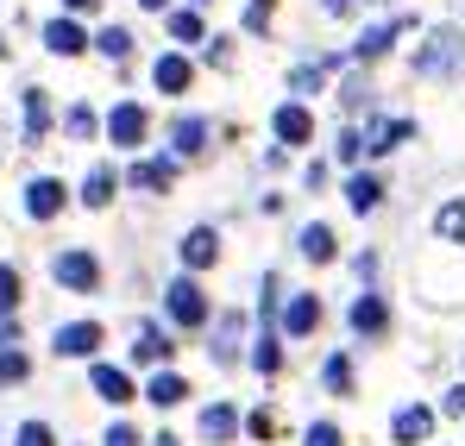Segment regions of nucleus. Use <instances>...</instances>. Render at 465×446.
<instances>
[{"mask_svg":"<svg viewBox=\"0 0 465 446\" xmlns=\"http://www.w3.org/2000/svg\"><path fill=\"white\" fill-rule=\"evenodd\" d=\"M277 365H283V352H277V333H271V327H264V333H258V346H252V372H277Z\"/></svg>","mask_w":465,"mask_h":446,"instance_id":"obj_28","label":"nucleus"},{"mask_svg":"<svg viewBox=\"0 0 465 446\" xmlns=\"http://www.w3.org/2000/svg\"><path fill=\"white\" fill-rule=\"evenodd\" d=\"M440 415H465V383H453V390H447V402H440Z\"/></svg>","mask_w":465,"mask_h":446,"instance_id":"obj_41","label":"nucleus"},{"mask_svg":"<svg viewBox=\"0 0 465 446\" xmlns=\"http://www.w3.org/2000/svg\"><path fill=\"white\" fill-rule=\"evenodd\" d=\"M170 145L183 151V157H202V151H208V120H195V114L176 120V126H170Z\"/></svg>","mask_w":465,"mask_h":446,"instance_id":"obj_13","label":"nucleus"},{"mask_svg":"<svg viewBox=\"0 0 465 446\" xmlns=\"http://www.w3.org/2000/svg\"><path fill=\"white\" fill-rule=\"evenodd\" d=\"M195 6H208V0H195Z\"/></svg>","mask_w":465,"mask_h":446,"instance_id":"obj_45","label":"nucleus"},{"mask_svg":"<svg viewBox=\"0 0 465 446\" xmlns=\"http://www.w3.org/2000/svg\"><path fill=\"white\" fill-rule=\"evenodd\" d=\"M465 64V38L453 25H440V32H428V45L415 51V75H428V82H447V75Z\"/></svg>","mask_w":465,"mask_h":446,"instance_id":"obj_1","label":"nucleus"},{"mask_svg":"<svg viewBox=\"0 0 465 446\" xmlns=\"http://www.w3.org/2000/svg\"><path fill=\"white\" fill-rule=\"evenodd\" d=\"M434 233H440V239H453V245H460V239H465V202H447V208H440V214H434Z\"/></svg>","mask_w":465,"mask_h":446,"instance_id":"obj_29","label":"nucleus"},{"mask_svg":"<svg viewBox=\"0 0 465 446\" xmlns=\"http://www.w3.org/2000/svg\"><path fill=\"white\" fill-rule=\"evenodd\" d=\"M88 383H94V396H107V402H133V383H126V372H120V365H94V372H88Z\"/></svg>","mask_w":465,"mask_h":446,"instance_id":"obj_14","label":"nucleus"},{"mask_svg":"<svg viewBox=\"0 0 465 446\" xmlns=\"http://www.w3.org/2000/svg\"><path fill=\"white\" fill-rule=\"evenodd\" d=\"M133 189H145V195H163L170 183H176V164L170 157H145V164H133V176H126Z\"/></svg>","mask_w":465,"mask_h":446,"instance_id":"obj_7","label":"nucleus"},{"mask_svg":"<svg viewBox=\"0 0 465 446\" xmlns=\"http://www.w3.org/2000/svg\"><path fill=\"white\" fill-rule=\"evenodd\" d=\"M183 396H189V383L176 372H157L152 383H145V402H157V409H170V402H183Z\"/></svg>","mask_w":465,"mask_h":446,"instance_id":"obj_21","label":"nucleus"},{"mask_svg":"<svg viewBox=\"0 0 465 446\" xmlns=\"http://www.w3.org/2000/svg\"><path fill=\"white\" fill-rule=\"evenodd\" d=\"M271 126H277V139H283V145H302V139H314V120H309V107H302V101L277 107V120H271Z\"/></svg>","mask_w":465,"mask_h":446,"instance_id":"obj_9","label":"nucleus"},{"mask_svg":"<svg viewBox=\"0 0 465 446\" xmlns=\"http://www.w3.org/2000/svg\"><path fill=\"white\" fill-rule=\"evenodd\" d=\"M114 189H120V176H114L107 164H94V170H88V183H82V202H88V208H107V202H114Z\"/></svg>","mask_w":465,"mask_h":446,"instance_id":"obj_18","label":"nucleus"},{"mask_svg":"<svg viewBox=\"0 0 465 446\" xmlns=\"http://www.w3.org/2000/svg\"><path fill=\"white\" fill-rule=\"evenodd\" d=\"M51 277H57L64 290L88 296V290L101 283V264H94V252H57V258H51Z\"/></svg>","mask_w":465,"mask_h":446,"instance_id":"obj_2","label":"nucleus"},{"mask_svg":"<svg viewBox=\"0 0 465 446\" xmlns=\"http://www.w3.org/2000/svg\"><path fill=\"white\" fill-rule=\"evenodd\" d=\"M232 340H239V314H227V321H221V346H214V359H221V365L232 359Z\"/></svg>","mask_w":465,"mask_h":446,"instance_id":"obj_35","label":"nucleus"},{"mask_svg":"<svg viewBox=\"0 0 465 446\" xmlns=\"http://www.w3.org/2000/svg\"><path fill=\"white\" fill-rule=\"evenodd\" d=\"M359 151H365V133H346V139H340V157H346V164H359Z\"/></svg>","mask_w":465,"mask_h":446,"instance_id":"obj_40","label":"nucleus"},{"mask_svg":"<svg viewBox=\"0 0 465 446\" xmlns=\"http://www.w3.org/2000/svg\"><path fill=\"white\" fill-rule=\"evenodd\" d=\"M101 346V327L94 321H70V327H57V359H88Z\"/></svg>","mask_w":465,"mask_h":446,"instance_id":"obj_5","label":"nucleus"},{"mask_svg":"<svg viewBox=\"0 0 465 446\" xmlns=\"http://www.w3.org/2000/svg\"><path fill=\"white\" fill-rule=\"evenodd\" d=\"M45 126H51V101H45V88H25V145H38Z\"/></svg>","mask_w":465,"mask_h":446,"instance_id":"obj_17","label":"nucleus"},{"mask_svg":"<svg viewBox=\"0 0 465 446\" xmlns=\"http://www.w3.org/2000/svg\"><path fill=\"white\" fill-rule=\"evenodd\" d=\"M333 64H340V57H321V64H296V70H290V88H296V94H309V88H321V82L333 75Z\"/></svg>","mask_w":465,"mask_h":446,"instance_id":"obj_25","label":"nucleus"},{"mask_svg":"<svg viewBox=\"0 0 465 446\" xmlns=\"http://www.w3.org/2000/svg\"><path fill=\"white\" fill-rule=\"evenodd\" d=\"M232 434H239V415H232L227 402H214V409H202V441H214V446H227Z\"/></svg>","mask_w":465,"mask_h":446,"instance_id":"obj_15","label":"nucleus"},{"mask_svg":"<svg viewBox=\"0 0 465 446\" xmlns=\"http://www.w3.org/2000/svg\"><path fill=\"white\" fill-rule=\"evenodd\" d=\"M214 258H221V233H214V226H195V233L183 239V264L202 271V264H214Z\"/></svg>","mask_w":465,"mask_h":446,"instance_id":"obj_10","label":"nucleus"},{"mask_svg":"<svg viewBox=\"0 0 465 446\" xmlns=\"http://www.w3.org/2000/svg\"><path fill=\"white\" fill-rule=\"evenodd\" d=\"M402 32H409V19H384V25H371V32L352 45V57H384V51L396 45V38H402Z\"/></svg>","mask_w":465,"mask_h":446,"instance_id":"obj_11","label":"nucleus"},{"mask_svg":"<svg viewBox=\"0 0 465 446\" xmlns=\"http://www.w3.org/2000/svg\"><path fill=\"white\" fill-rule=\"evenodd\" d=\"M64 126H70V139H88V133H94V114H88V107H70Z\"/></svg>","mask_w":465,"mask_h":446,"instance_id":"obj_37","label":"nucleus"},{"mask_svg":"<svg viewBox=\"0 0 465 446\" xmlns=\"http://www.w3.org/2000/svg\"><path fill=\"white\" fill-rule=\"evenodd\" d=\"M302 446H340V428L333 421H314L309 434H302Z\"/></svg>","mask_w":465,"mask_h":446,"instance_id":"obj_36","label":"nucleus"},{"mask_svg":"<svg viewBox=\"0 0 465 446\" xmlns=\"http://www.w3.org/2000/svg\"><path fill=\"white\" fill-rule=\"evenodd\" d=\"M346 202H352V214H371V208L384 202V183H378V176H352V183H346Z\"/></svg>","mask_w":465,"mask_h":446,"instance_id":"obj_20","label":"nucleus"},{"mask_svg":"<svg viewBox=\"0 0 465 446\" xmlns=\"http://www.w3.org/2000/svg\"><path fill=\"white\" fill-rule=\"evenodd\" d=\"M327 390H333V396H346V390H352V365H346V359H327Z\"/></svg>","mask_w":465,"mask_h":446,"instance_id":"obj_32","label":"nucleus"},{"mask_svg":"<svg viewBox=\"0 0 465 446\" xmlns=\"http://www.w3.org/2000/svg\"><path fill=\"white\" fill-rule=\"evenodd\" d=\"M13 308H19V271L0 264V314H13Z\"/></svg>","mask_w":465,"mask_h":446,"instance_id":"obj_31","label":"nucleus"},{"mask_svg":"<svg viewBox=\"0 0 465 446\" xmlns=\"http://www.w3.org/2000/svg\"><path fill=\"white\" fill-rule=\"evenodd\" d=\"M415 139V120H384V126H371L365 133V151H396Z\"/></svg>","mask_w":465,"mask_h":446,"instance_id":"obj_16","label":"nucleus"},{"mask_svg":"<svg viewBox=\"0 0 465 446\" xmlns=\"http://www.w3.org/2000/svg\"><path fill=\"white\" fill-rule=\"evenodd\" d=\"M390 434H396V446H421L434 434V409H421V402L415 409H396L390 415Z\"/></svg>","mask_w":465,"mask_h":446,"instance_id":"obj_4","label":"nucleus"},{"mask_svg":"<svg viewBox=\"0 0 465 446\" xmlns=\"http://www.w3.org/2000/svg\"><path fill=\"white\" fill-rule=\"evenodd\" d=\"M101 446H139V434H133L126 421H114V428H107V441H101Z\"/></svg>","mask_w":465,"mask_h":446,"instance_id":"obj_39","label":"nucleus"},{"mask_svg":"<svg viewBox=\"0 0 465 446\" xmlns=\"http://www.w3.org/2000/svg\"><path fill=\"white\" fill-rule=\"evenodd\" d=\"M163 302H170V321H176V327H202V321H208V296H202L189 277H176V283L163 290Z\"/></svg>","mask_w":465,"mask_h":446,"instance_id":"obj_3","label":"nucleus"},{"mask_svg":"<svg viewBox=\"0 0 465 446\" xmlns=\"http://www.w3.org/2000/svg\"><path fill=\"white\" fill-rule=\"evenodd\" d=\"M314 327H321V302L296 296V302H290V314H283V333H314Z\"/></svg>","mask_w":465,"mask_h":446,"instance_id":"obj_22","label":"nucleus"},{"mask_svg":"<svg viewBox=\"0 0 465 446\" xmlns=\"http://www.w3.org/2000/svg\"><path fill=\"white\" fill-rule=\"evenodd\" d=\"M64 195H70V189H64L57 176H38V183L25 189V214H32V221H51V214L64 208Z\"/></svg>","mask_w":465,"mask_h":446,"instance_id":"obj_6","label":"nucleus"},{"mask_svg":"<svg viewBox=\"0 0 465 446\" xmlns=\"http://www.w3.org/2000/svg\"><path fill=\"white\" fill-rule=\"evenodd\" d=\"M64 6H70V13H94V0H64Z\"/></svg>","mask_w":465,"mask_h":446,"instance_id":"obj_42","label":"nucleus"},{"mask_svg":"<svg viewBox=\"0 0 465 446\" xmlns=\"http://www.w3.org/2000/svg\"><path fill=\"white\" fill-rule=\"evenodd\" d=\"M264 25H271V0H252L245 6V32H264Z\"/></svg>","mask_w":465,"mask_h":446,"instance_id":"obj_38","label":"nucleus"},{"mask_svg":"<svg viewBox=\"0 0 465 446\" xmlns=\"http://www.w3.org/2000/svg\"><path fill=\"white\" fill-rule=\"evenodd\" d=\"M107 139H114V145H139V139H145V107H133V101L114 107V114H107Z\"/></svg>","mask_w":465,"mask_h":446,"instance_id":"obj_8","label":"nucleus"},{"mask_svg":"<svg viewBox=\"0 0 465 446\" xmlns=\"http://www.w3.org/2000/svg\"><path fill=\"white\" fill-rule=\"evenodd\" d=\"M152 446H176V441H170V434H157V441H152Z\"/></svg>","mask_w":465,"mask_h":446,"instance_id":"obj_43","label":"nucleus"},{"mask_svg":"<svg viewBox=\"0 0 465 446\" xmlns=\"http://www.w3.org/2000/svg\"><path fill=\"white\" fill-rule=\"evenodd\" d=\"M94 51H101L107 64H126V57H133V32H126V25H107V32L94 38Z\"/></svg>","mask_w":465,"mask_h":446,"instance_id":"obj_24","label":"nucleus"},{"mask_svg":"<svg viewBox=\"0 0 465 446\" xmlns=\"http://www.w3.org/2000/svg\"><path fill=\"white\" fill-rule=\"evenodd\" d=\"M133 359H139V365H157V359H170V340L157 333L152 321H145V327L133 333Z\"/></svg>","mask_w":465,"mask_h":446,"instance_id":"obj_19","label":"nucleus"},{"mask_svg":"<svg viewBox=\"0 0 465 446\" xmlns=\"http://www.w3.org/2000/svg\"><path fill=\"white\" fill-rule=\"evenodd\" d=\"M170 38L195 45V38H202V13H189V6H183V13H170Z\"/></svg>","mask_w":465,"mask_h":446,"instance_id":"obj_30","label":"nucleus"},{"mask_svg":"<svg viewBox=\"0 0 465 446\" xmlns=\"http://www.w3.org/2000/svg\"><path fill=\"white\" fill-rule=\"evenodd\" d=\"M296 245H302V258H314V264H327V258H333V233H327V226H302V239H296Z\"/></svg>","mask_w":465,"mask_h":446,"instance_id":"obj_26","label":"nucleus"},{"mask_svg":"<svg viewBox=\"0 0 465 446\" xmlns=\"http://www.w3.org/2000/svg\"><path fill=\"white\" fill-rule=\"evenodd\" d=\"M157 88H170V94H183V88H189V64H183V57H157Z\"/></svg>","mask_w":465,"mask_h":446,"instance_id":"obj_27","label":"nucleus"},{"mask_svg":"<svg viewBox=\"0 0 465 446\" xmlns=\"http://www.w3.org/2000/svg\"><path fill=\"white\" fill-rule=\"evenodd\" d=\"M384 321H390V314H384V302H378V296L352 302V333H384Z\"/></svg>","mask_w":465,"mask_h":446,"instance_id":"obj_23","label":"nucleus"},{"mask_svg":"<svg viewBox=\"0 0 465 446\" xmlns=\"http://www.w3.org/2000/svg\"><path fill=\"white\" fill-rule=\"evenodd\" d=\"M13 446H51V428H45V421H25V428L13 434Z\"/></svg>","mask_w":465,"mask_h":446,"instance_id":"obj_34","label":"nucleus"},{"mask_svg":"<svg viewBox=\"0 0 465 446\" xmlns=\"http://www.w3.org/2000/svg\"><path fill=\"white\" fill-rule=\"evenodd\" d=\"M139 6H152V13H157V6H163V0H139Z\"/></svg>","mask_w":465,"mask_h":446,"instance_id":"obj_44","label":"nucleus"},{"mask_svg":"<svg viewBox=\"0 0 465 446\" xmlns=\"http://www.w3.org/2000/svg\"><path fill=\"white\" fill-rule=\"evenodd\" d=\"M25 372H32V365H25V352H0V383H19Z\"/></svg>","mask_w":465,"mask_h":446,"instance_id":"obj_33","label":"nucleus"},{"mask_svg":"<svg viewBox=\"0 0 465 446\" xmlns=\"http://www.w3.org/2000/svg\"><path fill=\"white\" fill-rule=\"evenodd\" d=\"M45 45H51L57 57H76V51H88V38H82L76 19H51V25H45Z\"/></svg>","mask_w":465,"mask_h":446,"instance_id":"obj_12","label":"nucleus"}]
</instances>
